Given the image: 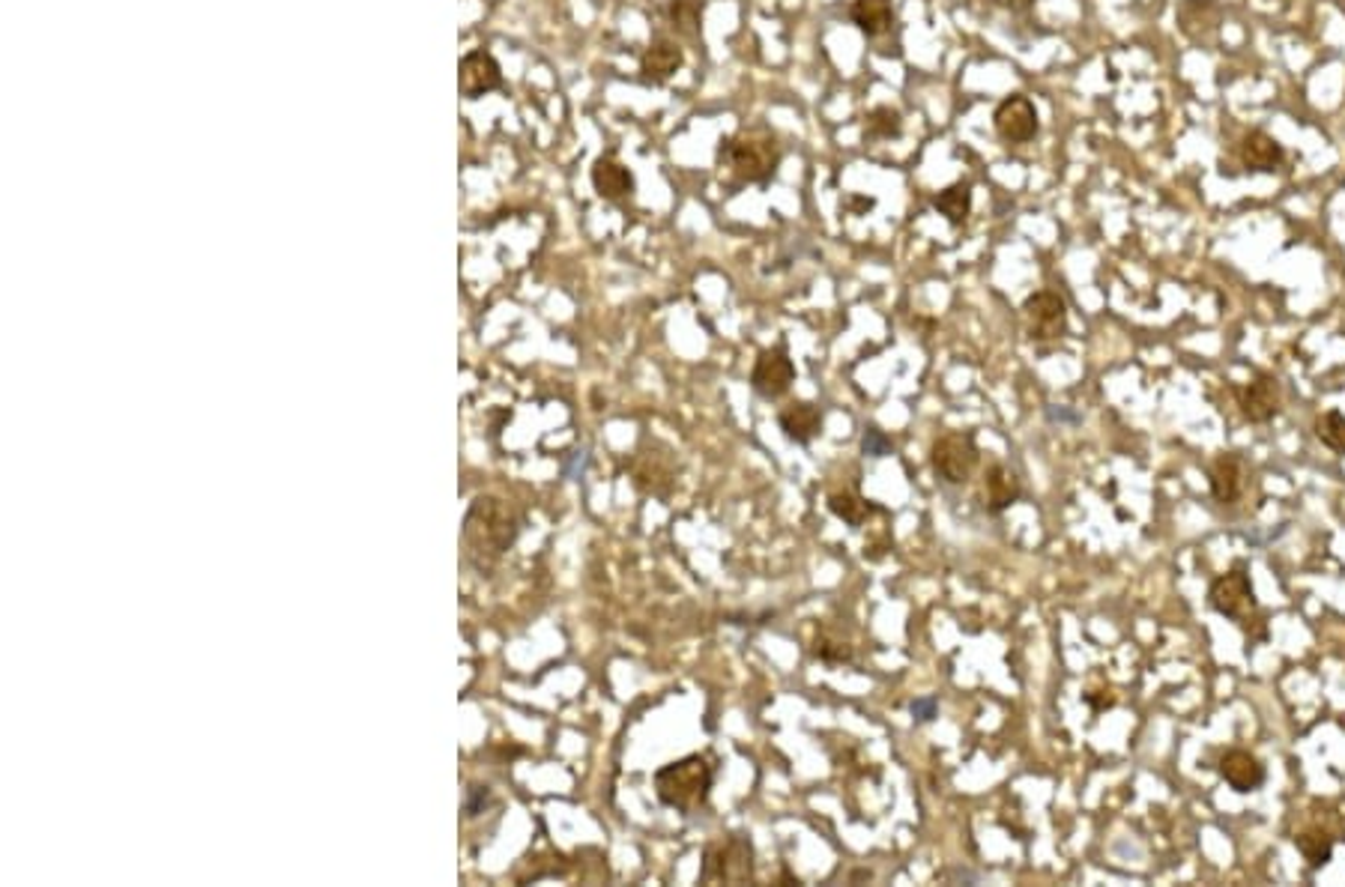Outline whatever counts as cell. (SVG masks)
Here are the masks:
<instances>
[{
    "label": "cell",
    "mask_w": 1345,
    "mask_h": 887,
    "mask_svg": "<svg viewBox=\"0 0 1345 887\" xmlns=\"http://www.w3.org/2000/svg\"><path fill=\"white\" fill-rule=\"evenodd\" d=\"M721 165L733 173L739 182L765 186L781 168V143L765 126L739 129L735 134L721 141Z\"/></svg>",
    "instance_id": "6da1fadb"
},
{
    "label": "cell",
    "mask_w": 1345,
    "mask_h": 887,
    "mask_svg": "<svg viewBox=\"0 0 1345 887\" xmlns=\"http://www.w3.org/2000/svg\"><path fill=\"white\" fill-rule=\"evenodd\" d=\"M712 780H715V771L703 756H685L679 763L664 765L655 774V789H659V798L667 807L691 813L700 804H706Z\"/></svg>",
    "instance_id": "7a4b0ae2"
},
{
    "label": "cell",
    "mask_w": 1345,
    "mask_h": 887,
    "mask_svg": "<svg viewBox=\"0 0 1345 887\" xmlns=\"http://www.w3.org/2000/svg\"><path fill=\"white\" fill-rule=\"evenodd\" d=\"M1208 604L1214 612H1220L1229 621H1235L1238 628L1250 630V625H1262L1259 601L1253 591L1250 574L1244 565H1235L1232 571L1220 574L1208 589Z\"/></svg>",
    "instance_id": "3957f363"
},
{
    "label": "cell",
    "mask_w": 1345,
    "mask_h": 887,
    "mask_svg": "<svg viewBox=\"0 0 1345 887\" xmlns=\"http://www.w3.org/2000/svg\"><path fill=\"white\" fill-rule=\"evenodd\" d=\"M978 442L975 433L969 430H948L936 439L930 449V460H933L936 476L948 481V485H966L972 478L975 467H978Z\"/></svg>",
    "instance_id": "277c9868"
},
{
    "label": "cell",
    "mask_w": 1345,
    "mask_h": 887,
    "mask_svg": "<svg viewBox=\"0 0 1345 887\" xmlns=\"http://www.w3.org/2000/svg\"><path fill=\"white\" fill-rule=\"evenodd\" d=\"M706 881H724V885H744L754 878V846L742 834H733L730 840L706 851L703 864Z\"/></svg>",
    "instance_id": "5b68a950"
},
{
    "label": "cell",
    "mask_w": 1345,
    "mask_h": 887,
    "mask_svg": "<svg viewBox=\"0 0 1345 887\" xmlns=\"http://www.w3.org/2000/svg\"><path fill=\"white\" fill-rule=\"evenodd\" d=\"M1026 329L1035 343H1056L1068 335V306L1059 293L1038 290L1022 302Z\"/></svg>",
    "instance_id": "8992f818"
},
{
    "label": "cell",
    "mask_w": 1345,
    "mask_h": 887,
    "mask_svg": "<svg viewBox=\"0 0 1345 887\" xmlns=\"http://www.w3.org/2000/svg\"><path fill=\"white\" fill-rule=\"evenodd\" d=\"M792 382H795V365H792L787 347L778 343V347L760 350L754 371H751V386H754L756 395L765 398V401H774V398H783L792 389Z\"/></svg>",
    "instance_id": "52a82bcc"
},
{
    "label": "cell",
    "mask_w": 1345,
    "mask_h": 887,
    "mask_svg": "<svg viewBox=\"0 0 1345 887\" xmlns=\"http://www.w3.org/2000/svg\"><path fill=\"white\" fill-rule=\"evenodd\" d=\"M992 126L996 134L1008 143H1029L1040 129L1038 108L1029 96L1013 93L999 102V108L992 111Z\"/></svg>",
    "instance_id": "ba28073f"
},
{
    "label": "cell",
    "mask_w": 1345,
    "mask_h": 887,
    "mask_svg": "<svg viewBox=\"0 0 1345 887\" xmlns=\"http://www.w3.org/2000/svg\"><path fill=\"white\" fill-rule=\"evenodd\" d=\"M1235 395H1238L1240 416L1250 421V425H1268V421L1277 419L1279 410H1283V386H1279L1277 377H1270V373H1259V377L1253 382H1247L1244 389H1235Z\"/></svg>",
    "instance_id": "9c48e42d"
},
{
    "label": "cell",
    "mask_w": 1345,
    "mask_h": 887,
    "mask_svg": "<svg viewBox=\"0 0 1345 887\" xmlns=\"http://www.w3.org/2000/svg\"><path fill=\"white\" fill-rule=\"evenodd\" d=\"M1217 771H1220V777L1226 780V786H1229L1232 793L1238 795H1250L1256 793V789H1262V783H1265V765L1259 763V756H1253L1250 750H1244V747H1232V750H1226V754L1220 756V763H1217Z\"/></svg>",
    "instance_id": "30bf717a"
},
{
    "label": "cell",
    "mask_w": 1345,
    "mask_h": 887,
    "mask_svg": "<svg viewBox=\"0 0 1345 887\" xmlns=\"http://www.w3.org/2000/svg\"><path fill=\"white\" fill-rule=\"evenodd\" d=\"M1238 159L1240 165H1244V171L1274 173L1279 165H1283V159H1286V150H1283V143H1279L1274 134L1253 129V132L1244 134V141L1238 143Z\"/></svg>",
    "instance_id": "8fae6325"
},
{
    "label": "cell",
    "mask_w": 1345,
    "mask_h": 887,
    "mask_svg": "<svg viewBox=\"0 0 1345 887\" xmlns=\"http://www.w3.org/2000/svg\"><path fill=\"white\" fill-rule=\"evenodd\" d=\"M778 425H781V430L787 433L790 442L811 446L813 439L822 433V412L817 403L795 401L778 412Z\"/></svg>",
    "instance_id": "7c38bea8"
},
{
    "label": "cell",
    "mask_w": 1345,
    "mask_h": 887,
    "mask_svg": "<svg viewBox=\"0 0 1345 887\" xmlns=\"http://www.w3.org/2000/svg\"><path fill=\"white\" fill-rule=\"evenodd\" d=\"M1208 485H1212V497L1220 506H1235L1244 494V464L1235 451H1226L1214 460L1208 469Z\"/></svg>",
    "instance_id": "4fadbf2b"
},
{
    "label": "cell",
    "mask_w": 1345,
    "mask_h": 887,
    "mask_svg": "<svg viewBox=\"0 0 1345 887\" xmlns=\"http://www.w3.org/2000/svg\"><path fill=\"white\" fill-rule=\"evenodd\" d=\"M682 63H685L682 48H679L676 42H670V39H659V42H652V46L646 48V54L640 58V72H643V81H646V84H664V81H670V78L676 76L679 69H682Z\"/></svg>",
    "instance_id": "5bb4252c"
},
{
    "label": "cell",
    "mask_w": 1345,
    "mask_h": 887,
    "mask_svg": "<svg viewBox=\"0 0 1345 887\" xmlns=\"http://www.w3.org/2000/svg\"><path fill=\"white\" fill-rule=\"evenodd\" d=\"M592 186L607 201H625V198L634 195V173L622 162H616L613 156H602L599 162L592 165Z\"/></svg>",
    "instance_id": "9a60e30c"
},
{
    "label": "cell",
    "mask_w": 1345,
    "mask_h": 887,
    "mask_svg": "<svg viewBox=\"0 0 1345 887\" xmlns=\"http://www.w3.org/2000/svg\"><path fill=\"white\" fill-rule=\"evenodd\" d=\"M500 81H503L500 63L487 51H469L467 58L461 60V90L467 96L487 93L500 87Z\"/></svg>",
    "instance_id": "2e32d148"
},
{
    "label": "cell",
    "mask_w": 1345,
    "mask_h": 887,
    "mask_svg": "<svg viewBox=\"0 0 1345 887\" xmlns=\"http://www.w3.org/2000/svg\"><path fill=\"white\" fill-rule=\"evenodd\" d=\"M850 19L868 39L886 37L894 28V7L891 0H852Z\"/></svg>",
    "instance_id": "e0dca14e"
},
{
    "label": "cell",
    "mask_w": 1345,
    "mask_h": 887,
    "mask_svg": "<svg viewBox=\"0 0 1345 887\" xmlns=\"http://www.w3.org/2000/svg\"><path fill=\"white\" fill-rule=\"evenodd\" d=\"M983 487H987V508L992 515H1002L1005 508H1011L1020 499V478L1013 476L1011 469L1002 464H992L983 476Z\"/></svg>",
    "instance_id": "ac0fdd59"
},
{
    "label": "cell",
    "mask_w": 1345,
    "mask_h": 887,
    "mask_svg": "<svg viewBox=\"0 0 1345 887\" xmlns=\"http://www.w3.org/2000/svg\"><path fill=\"white\" fill-rule=\"evenodd\" d=\"M900 134H903V114L897 108L877 106L864 114V129H861L864 143L897 141Z\"/></svg>",
    "instance_id": "d6986e66"
},
{
    "label": "cell",
    "mask_w": 1345,
    "mask_h": 887,
    "mask_svg": "<svg viewBox=\"0 0 1345 887\" xmlns=\"http://www.w3.org/2000/svg\"><path fill=\"white\" fill-rule=\"evenodd\" d=\"M933 207L939 216H945V221L948 225H963L966 219H969V212H972V182H951L948 189H942L939 195L933 198Z\"/></svg>",
    "instance_id": "ffe728a7"
},
{
    "label": "cell",
    "mask_w": 1345,
    "mask_h": 887,
    "mask_svg": "<svg viewBox=\"0 0 1345 887\" xmlns=\"http://www.w3.org/2000/svg\"><path fill=\"white\" fill-rule=\"evenodd\" d=\"M1295 849L1307 860L1309 869H1325L1334 858V837L1325 828H1307L1295 834Z\"/></svg>",
    "instance_id": "44dd1931"
},
{
    "label": "cell",
    "mask_w": 1345,
    "mask_h": 887,
    "mask_svg": "<svg viewBox=\"0 0 1345 887\" xmlns=\"http://www.w3.org/2000/svg\"><path fill=\"white\" fill-rule=\"evenodd\" d=\"M1313 430H1316V439L1322 446H1327V449L1336 451V455H1345V412H1322L1316 419V425H1313Z\"/></svg>",
    "instance_id": "7402d4cb"
},
{
    "label": "cell",
    "mask_w": 1345,
    "mask_h": 887,
    "mask_svg": "<svg viewBox=\"0 0 1345 887\" xmlns=\"http://www.w3.org/2000/svg\"><path fill=\"white\" fill-rule=\"evenodd\" d=\"M829 508L843 524H850L852 529H859V526L877 511L868 499L856 497V494H834V497H829Z\"/></svg>",
    "instance_id": "603a6c76"
},
{
    "label": "cell",
    "mask_w": 1345,
    "mask_h": 887,
    "mask_svg": "<svg viewBox=\"0 0 1345 887\" xmlns=\"http://www.w3.org/2000/svg\"><path fill=\"white\" fill-rule=\"evenodd\" d=\"M670 21L679 33L685 37H696L700 33V21H703V7L696 0H670Z\"/></svg>",
    "instance_id": "cb8c5ba5"
},
{
    "label": "cell",
    "mask_w": 1345,
    "mask_h": 887,
    "mask_svg": "<svg viewBox=\"0 0 1345 887\" xmlns=\"http://www.w3.org/2000/svg\"><path fill=\"white\" fill-rule=\"evenodd\" d=\"M861 451H864V458H888L891 451H894V442H891V437H888L886 430L879 428H864V433H861Z\"/></svg>",
    "instance_id": "d4e9b609"
},
{
    "label": "cell",
    "mask_w": 1345,
    "mask_h": 887,
    "mask_svg": "<svg viewBox=\"0 0 1345 887\" xmlns=\"http://www.w3.org/2000/svg\"><path fill=\"white\" fill-rule=\"evenodd\" d=\"M909 711H912V720L916 724H930V720H936L939 717V699L936 697H918L912 706H909Z\"/></svg>",
    "instance_id": "484cf974"
},
{
    "label": "cell",
    "mask_w": 1345,
    "mask_h": 887,
    "mask_svg": "<svg viewBox=\"0 0 1345 887\" xmlns=\"http://www.w3.org/2000/svg\"><path fill=\"white\" fill-rule=\"evenodd\" d=\"M817 655H820L822 660H850L852 658V649L850 646H840V642H829V639H822V642H817Z\"/></svg>",
    "instance_id": "4316f807"
},
{
    "label": "cell",
    "mask_w": 1345,
    "mask_h": 887,
    "mask_svg": "<svg viewBox=\"0 0 1345 887\" xmlns=\"http://www.w3.org/2000/svg\"><path fill=\"white\" fill-rule=\"evenodd\" d=\"M999 3H1002L1005 10H1011V12H1029L1038 0H999Z\"/></svg>",
    "instance_id": "83f0119b"
},
{
    "label": "cell",
    "mask_w": 1345,
    "mask_h": 887,
    "mask_svg": "<svg viewBox=\"0 0 1345 887\" xmlns=\"http://www.w3.org/2000/svg\"><path fill=\"white\" fill-rule=\"evenodd\" d=\"M1047 416H1050L1052 421H1070V425H1074V421H1079V416H1074V412H1068V410H1056V407H1050V410H1047Z\"/></svg>",
    "instance_id": "f1b7e54d"
}]
</instances>
